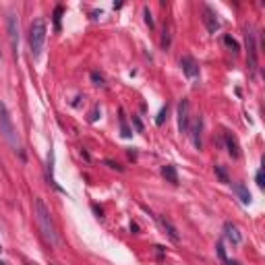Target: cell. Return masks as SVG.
Listing matches in <instances>:
<instances>
[{
	"label": "cell",
	"mask_w": 265,
	"mask_h": 265,
	"mask_svg": "<svg viewBox=\"0 0 265 265\" xmlns=\"http://www.w3.org/2000/svg\"><path fill=\"white\" fill-rule=\"evenodd\" d=\"M162 176L170 182V184H178V174H176V168L172 164H166L162 166Z\"/></svg>",
	"instance_id": "9a60e30c"
},
{
	"label": "cell",
	"mask_w": 265,
	"mask_h": 265,
	"mask_svg": "<svg viewBox=\"0 0 265 265\" xmlns=\"http://www.w3.org/2000/svg\"><path fill=\"white\" fill-rule=\"evenodd\" d=\"M228 265H241V263H236V261H226Z\"/></svg>",
	"instance_id": "484cf974"
},
{
	"label": "cell",
	"mask_w": 265,
	"mask_h": 265,
	"mask_svg": "<svg viewBox=\"0 0 265 265\" xmlns=\"http://www.w3.org/2000/svg\"><path fill=\"white\" fill-rule=\"evenodd\" d=\"M6 29H8V40H11V48L13 54H19V21H17V15H8L6 17Z\"/></svg>",
	"instance_id": "277c9868"
},
{
	"label": "cell",
	"mask_w": 265,
	"mask_h": 265,
	"mask_svg": "<svg viewBox=\"0 0 265 265\" xmlns=\"http://www.w3.org/2000/svg\"><path fill=\"white\" fill-rule=\"evenodd\" d=\"M216 249H218V255H220V259H222V261H228L226 253H224V241H220V243H218V246H216Z\"/></svg>",
	"instance_id": "7402d4cb"
},
{
	"label": "cell",
	"mask_w": 265,
	"mask_h": 265,
	"mask_svg": "<svg viewBox=\"0 0 265 265\" xmlns=\"http://www.w3.org/2000/svg\"><path fill=\"white\" fill-rule=\"evenodd\" d=\"M27 265H35V263H31V261H27Z\"/></svg>",
	"instance_id": "4316f807"
},
{
	"label": "cell",
	"mask_w": 265,
	"mask_h": 265,
	"mask_svg": "<svg viewBox=\"0 0 265 265\" xmlns=\"http://www.w3.org/2000/svg\"><path fill=\"white\" fill-rule=\"evenodd\" d=\"M50 265H54V263H50Z\"/></svg>",
	"instance_id": "f1b7e54d"
},
{
	"label": "cell",
	"mask_w": 265,
	"mask_h": 265,
	"mask_svg": "<svg viewBox=\"0 0 265 265\" xmlns=\"http://www.w3.org/2000/svg\"><path fill=\"white\" fill-rule=\"evenodd\" d=\"M203 21H205V27H207V31L209 33H216L218 29H220V19H218V15H216V11L211 6H203Z\"/></svg>",
	"instance_id": "9c48e42d"
},
{
	"label": "cell",
	"mask_w": 265,
	"mask_h": 265,
	"mask_svg": "<svg viewBox=\"0 0 265 265\" xmlns=\"http://www.w3.org/2000/svg\"><path fill=\"white\" fill-rule=\"evenodd\" d=\"M176 116H178V131L180 132H187L189 131V122H191V116H189V100L182 98L178 102V110H176Z\"/></svg>",
	"instance_id": "52a82bcc"
},
{
	"label": "cell",
	"mask_w": 265,
	"mask_h": 265,
	"mask_svg": "<svg viewBox=\"0 0 265 265\" xmlns=\"http://www.w3.org/2000/svg\"><path fill=\"white\" fill-rule=\"evenodd\" d=\"M224 46L232 52V54H238V50H241V46H238V42L234 38H230V35H224Z\"/></svg>",
	"instance_id": "2e32d148"
},
{
	"label": "cell",
	"mask_w": 265,
	"mask_h": 265,
	"mask_svg": "<svg viewBox=\"0 0 265 265\" xmlns=\"http://www.w3.org/2000/svg\"><path fill=\"white\" fill-rule=\"evenodd\" d=\"M143 17H145V23L149 27H154V17H152V11H149V6H143Z\"/></svg>",
	"instance_id": "d6986e66"
},
{
	"label": "cell",
	"mask_w": 265,
	"mask_h": 265,
	"mask_svg": "<svg viewBox=\"0 0 265 265\" xmlns=\"http://www.w3.org/2000/svg\"><path fill=\"white\" fill-rule=\"evenodd\" d=\"M52 164H54V152H52L50 149V154H48V180H50V184L52 187H54L56 191H60V193H66L63 187H60V184L56 182V178H54V174H52Z\"/></svg>",
	"instance_id": "5bb4252c"
},
{
	"label": "cell",
	"mask_w": 265,
	"mask_h": 265,
	"mask_svg": "<svg viewBox=\"0 0 265 265\" xmlns=\"http://www.w3.org/2000/svg\"><path fill=\"white\" fill-rule=\"evenodd\" d=\"M166 114H168V106H164V108L160 110V114H157V118H155V125H157V127H162V125H164Z\"/></svg>",
	"instance_id": "44dd1931"
},
{
	"label": "cell",
	"mask_w": 265,
	"mask_h": 265,
	"mask_svg": "<svg viewBox=\"0 0 265 265\" xmlns=\"http://www.w3.org/2000/svg\"><path fill=\"white\" fill-rule=\"evenodd\" d=\"M224 238L228 243H232L234 246H238L243 243V234H241V230H238V226L234 222H226L224 224Z\"/></svg>",
	"instance_id": "30bf717a"
},
{
	"label": "cell",
	"mask_w": 265,
	"mask_h": 265,
	"mask_svg": "<svg viewBox=\"0 0 265 265\" xmlns=\"http://www.w3.org/2000/svg\"><path fill=\"white\" fill-rule=\"evenodd\" d=\"M157 224H160V228L164 230V234H168V238H170L172 243H180V236H178V230H176V226L168 220L166 216H155Z\"/></svg>",
	"instance_id": "ba28073f"
},
{
	"label": "cell",
	"mask_w": 265,
	"mask_h": 265,
	"mask_svg": "<svg viewBox=\"0 0 265 265\" xmlns=\"http://www.w3.org/2000/svg\"><path fill=\"white\" fill-rule=\"evenodd\" d=\"M60 19H63V6H56L54 8V27H56V31H60Z\"/></svg>",
	"instance_id": "ac0fdd59"
},
{
	"label": "cell",
	"mask_w": 265,
	"mask_h": 265,
	"mask_svg": "<svg viewBox=\"0 0 265 265\" xmlns=\"http://www.w3.org/2000/svg\"><path fill=\"white\" fill-rule=\"evenodd\" d=\"M0 132H2L4 141L8 143V147L15 149V152H21V145H19V137H17V129L13 125V118H11V112H8L6 104L0 100Z\"/></svg>",
	"instance_id": "7a4b0ae2"
},
{
	"label": "cell",
	"mask_w": 265,
	"mask_h": 265,
	"mask_svg": "<svg viewBox=\"0 0 265 265\" xmlns=\"http://www.w3.org/2000/svg\"><path fill=\"white\" fill-rule=\"evenodd\" d=\"M224 141H226V149H228V154H230L232 157H238V155H241V147H238V141H236V137L232 135V132L224 131Z\"/></svg>",
	"instance_id": "7c38bea8"
},
{
	"label": "cell",
	"mask_w": 265,
	"mask_h": 265,
	"mask_svg": "<svg viewBox=\"0 0 265 265\" xmlns=\"http://www.w3.org/2000/svg\"><path fill=\"white\" fill-rule=\"evenodd\" d=\"M201 131H203V118L197 116L195 122H193V129H191V139H193V145L195 149H201Z\"/></svg>",
	"instance_id": "8fae6325"
},
{
	"label": "cell",
	"mask_w": 265,
	"mask_h": 265,
	"mask_svg": "<svg viewBox=\"0 0 265 265\" xmlns=\"http://www.w3.org/2000/svg\"><path fill=\"white\" fill-rule=\"evenodd\" d=\"M180 66H182V73L187 75L191 81H197V79H199V65H197V60L193 58V56L184 54L180 58Z\"/></svg>",
	"instance_id": "8992f818"
},
{
	"label": "cell",
	"mask_w": 265,
	"mask_h": 265,
	"mask_svg": "<svg viewBox=\"0 0 265 265\" xmlns=\"http://www.w3.org/2000/svg\"><path fill=\"white\" fill-rule=\"evenodd\" d=\"M91 81H93V85H98V87H106V83H104V77H102V75H98V73H95V70L91 73Z\"/></svg>",
	"instance_id": "ffe728a7"
},
{
	"label": "cell",
	"mask_w": 265,
	"mask_h": 265,
	"mask_svg": "<svg viewBox=\"0 0 265 265\" xmlns=\"http://www.w3.org/2000/svg\"><path fill=\"white\" fill-rule=\"evenodd\" d=\"M46 33H48V25H46V19H33V23L29 25V50H31V56L38 58L44 50V44H46Z\"/></svg>",
	"instance_id": "3957f363"
},
{
	"label": "cell",
	"mask_w": 265,
	"mask_h": 265,
	"mask_svg": "<svg viewBox=\"0 0 265 265\" xmlns=\"http://www.w3.org/2000/svg\"><path fill=\"white\" fill-rule=\"evenodd\" d=\"M216 174L222 178V182H228V176H226V172H224V168L222 166H216Z\"/></svg>",
	"instance_id": "603a6c76"
},
{
	"label": "cell",
	"mask_w": 265,
	"mask_h": 265,
	"mask_svg": "<svg viewBox=\"0 0 265 265\" xmlns=\"http://www.w3.org/2000/svg\"><path fill=\"white\" fill-rule=\"evenodd\" d=\"M232 191L236 193V197L241 199V203H244V205H249V203H251V193H249V189H246L243 182H236L232 187Z\"/></svg>",
	"instance_id": "4fadbf2b"
},
{
	"label": "cell",
	"mask_w": 265,
	"mask_h": 265,
	"mask_svg": "<svg viewBox=\"0 0 265 265\" xmlns=\"http://www.w3.org/2000/svg\"><path fill=\"white\" fill-rule=\"evenodd\" d=\"M246 50H249V70L255 73L257 70V40H255V31L253 27H246Z\"/></svg>",
	"instance_id": "5b68a950"
},
{
	"label": "cell",
	"mask_w": 265,
	"mask_h": 265,
	"mask_svg": "<svg viewBox=\"0 0 265 265\" xmlns=\"http://www.w3.org/2000/svg\"><path fill=\"white\" fill-rule=\"evenodd\" d=\"M255 178H257V184L263 189L265 187V178H263V170H257V174H255Z\"/></svg>",
	"instance_id": "cb8c5ba5"
},
{
	"label": "cell",
	"mask_w": 265,
	"mask_h": 265,
	"mask_svg": "<svg viewBox=\"0 0 265 265\" xmlns=\"http://www.w3.org/2000/svg\"><path fill=\"white\" fill-rule=\"evenodd\" d=\"M33 216H35V222H38V228L44 236V241L50 243L52 246H56L58 244V234H56L54 222H52L50 209L46 207V203H44V199H40V197L33 199Z\"/></svg>",
	"instance_id": "6da1fadb"
},
{
	"label": "cell",
	"mask_w": 265,
	"mask_h": 265,
	"mask_svg": "<svg viewBox=\"0 0 265 265\" xmlns=\"http://www.w3.org/2000/svg\"><path fill=\"white\" fill-rule=\"evenodd\" d=\"M132 125H135V129H137V132H141V131H143V125H141V120H139L137 116H132Z\"/></svg>",
	"instance_id": "d4e9b609"
},
{
	"label": "cell",
	"mask_w": 265,
	"mask_h": 265,
	"mask_svg": "<svg viewBox=\"0 0 265 265\" xmlns=\"http://www.w3.org/2000/svg\"><path fill=\"white\" fill-rule=\"evenodd\" d=\"M120 132H122V137H125V139H129L132 135L131 129L127 127V118H125V112H122V110H120Z\"/></svg>",
	"instance_id": "e0dca14e"
},
{
	"label": "cell",
	"mask_w": 265,
	"mask_h": 265,
	"mask_svg": "<svg viewBox=\"0 0 265 265\" xmlns=\"http://www.w3.org/2000/svg\"><path fill=\"white\" fill-rule=\"evenodd\" d=\"M0 265H6V263H2V261H0Z\"/></svg>",
	"instance_id": "83f0119b"
}]
</instances>
